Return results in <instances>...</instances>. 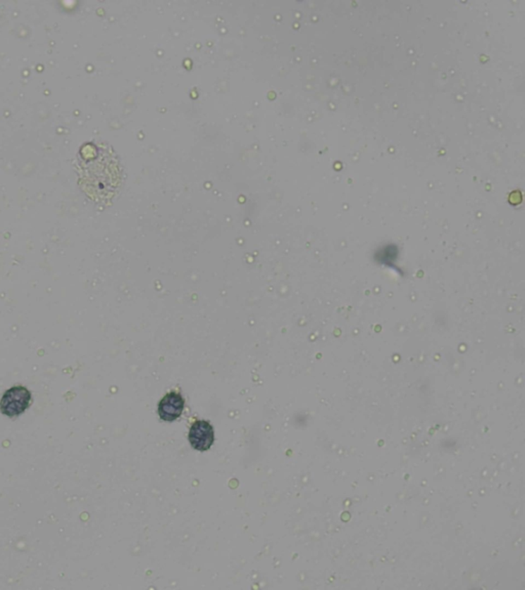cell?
<instances>
[{
  "mask_svg": "<svg viewBox=\"0 0 525 590\" xmlns=\"http://www.w3.org/2000/svg\"><path fill=\"white\" fill-rule=\"evenodd\" d=\"M81 190L98 203H109L123 182V168L113 149L102 142L81 146L76 160Z\"/></svg>",
  "mask_w": 525,
  "mask_h": 590,
  "instance_id": "cell-1",
  "label": "cell"
},
{
  "mask_svg": "<svg viewBox=\"0 0 525 590\" xmlns=\"http://www.w3.org/2000/svg\"><path fill=\"white\" fill-rule=\"evenodd\" d=\"M32 396L30 391L23 386L13 387L8 389L0 400V411L8 418H16L24 413L30 406Z\"/></svg>",
  "mask_w": 525,
  "mask_h": 590,
  "instance_id": "cell-2",
  "label": "cell"
},
{
  "mask_svg": "<svg viewBox=\"0 0 525 590\" xmlns=\"http://www.w3.org/2000/svg\"><path fill=\"white\" fill-rule=\"evenodd\" d=\"M185 407V401L181 394L171 391L160 401L159 414L164 421H175L182 415Z\"/></svg>",
  "mask_w": 525,
  "mask_h": 590,
  "instance_id": "cell-4",
  "label": "cell"
},
{
  "mask_svg": "<svg viewBox=\"0 0 525 590\" xmlns=\"http://www.w3.org/2000/svg\"><path fill=\"white\" fill-rule=\"evenodd\" d=\"M215 434L211 423L206 420H197L193 423L189 432V442L198 451H206L213 446Z\"/></svg>",
  "mask_w": 525,
  "mask_h": 590,
  "instance_id": "cell-3",
  "label": "cell"
}]
</instances>
